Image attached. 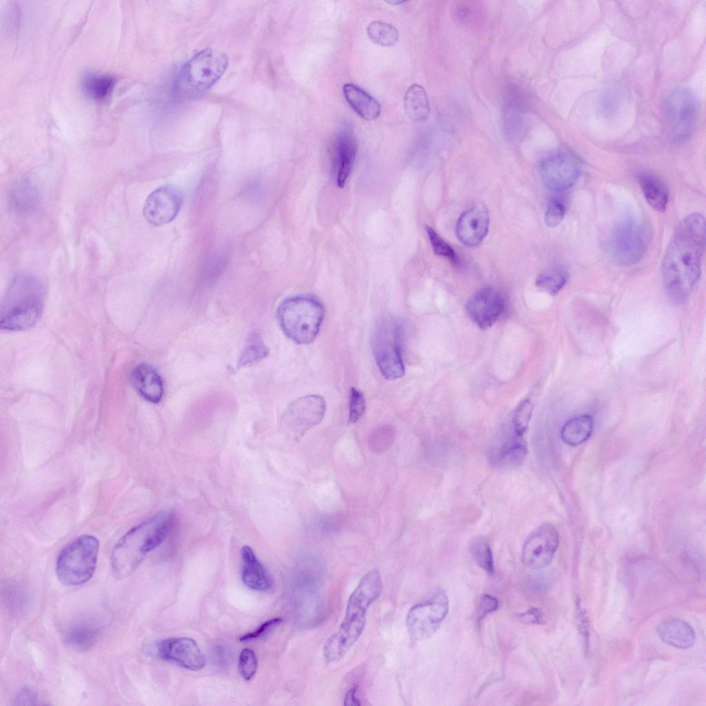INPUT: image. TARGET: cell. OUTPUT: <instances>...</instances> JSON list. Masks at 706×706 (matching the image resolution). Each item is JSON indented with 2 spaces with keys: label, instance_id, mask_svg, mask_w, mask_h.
I'll return each instance as SVG.
<instances>
[{
  "label": "cell",
  "instance_id": "obj_1",
  "mask_svg": "<svg viewBox=\"0 0 706 706\" xmlns=\"http://www.w3.org/2000/svg\"><path fill=\"white\" fill-rule=\"evenodd\" d=\"M705 245L704 216H687L676 229L663 261L665 286L674 302L684 303L698 282Z\"/></svg>",
  "mask_w": 706,
  "mask_h": 706
},
{
  "label": "cell",
  "instance_id": "obj_2",
  "mask_svg": "<svg viewBox=\"0 0 706 706\" xmlns=\"http://www.w3.org/2000/svg\"><path fill=\"white\" fill-rule=\"evenodd\" d=\"M381 590L382 581L377 569L370 571L361 578L348 599L345 617L338 631L324 645L326 662L339 661L357 641L365 626L367 610Z\"/></svg>",
  "mask_w": 706,
  "mask_h": 706
},
{
  "label": "cell",
  "instance_id": "obj_3",
  "mask_svg": "<svg viewBox=\"0 0 706 706\" xmlns=\"http://www.w3.org/2000/svg\"><path fill=\"white\" fill-rule=\"evenodd\" d=\"M170 523V516L161 513L122 536L112 553V569L115 578L123 579L131 575L145 555L163 541Z\"/></svg>",
  "mask_w": 706,
  "mask_h": 706
},
{
  "label": "cell",
  "instance_id": "obj_4",
  "mask_svg": "<svg viewBox=\"0 0 706 706\" xmlns=\"http://www.w3.org/2000/svg\"><path fill=\"white\" fill-rule=\"evenodd\" d=\"M44 288L34 276L16 274L9 283L1 305V329L20 331L32 327L44 305Z\"/></svg>",
  "mask_w": 706,
  "mask_h": 706
},
{
  "label": "cell",
  "instance_id": "obj_5",
  "mask_svg": "<svg viewBox=\"0 0 706 706\" xmlns=\"http://www.w3.org/2000/svg\"><path fill=\"white\" fill-rule=\"evenodd\" d=\"M228 62L225 53L210 48L194 54L182 65L174 81V99L186 101L199 97L223 76Z\"/></svg>",
  "mask_w": 706,
  "mask_h": 706
},
{
  "label": "cell",
  "instance_id": "obj_6",
  "mask_svg": "<svg viewBox=\"0 0 706 706\" xmlns=\"http://www.w3.org/2000/svg\"><path fill=\"white\" fill-rule=\"evenodd\" d=\"M325 315L321 301L312 295H297L285 299L276 316L281 329L298 344H307L317 336Z\"/></svg>",
  "mask_w": 706,
  "mask_h": 706
},
{
  "label": "cell",
  "instance_id": "obj_7",
  "mask_svg": "<svg viewBox=\"0 0 706 706\" xmlns=\"http://www.w3.org/2000/svg\"><path fill=\"white\" fill-rule=\"evenodd\" d=\"M403 336V326L398 317L385 316L376 322L372 346L376 365L385 379L396 380L405 374L401 353Z\"/></svg>",
  "mask_w": 706,
  "mask_h": 706
},
{
  "label": "cell",
  "instance_id": "obj_8",
  "mask_svg": "<svg viewBox=\"0 0 706 706\" xmlns=\"http://www.w3.org/2000/svg\"><path fill=\"white\" fill-rule=\"evenodd\" d=\"M99 543L90 535H83L68 544L56 561L59 581L67 586H77L88 581L97 563Z\"/></svg>",
  "mask_w": 706,
  "mask_h": 706
},
{
  "label": "cell",
  "instance_id": "obj_9",
  "mask_svg": "<svg viewBox=\"0 0 706 706\" xmlns=\"http://www.w3.org/2000/svg\"><path fill=\"white\" fill-rule=\"evenodd\" d=\"M650 242V232L642 221L627 219L612 230L608 243L612 260L619 265L629 266L639 261Z\"/></svg>",
  "mask_w": 706,
  "mask_h": 706
},
{
  "label": "cell",
  "instance_id": "obj_10",
  "mask_svg": "<svg viewBox=\"0 0 706 706\" xmlns=\"http://www.w3.org/2000/svg\"><path fill=\"white\" fill-rule=\"evenodd\" d=\"M663 110L669 132L674 139L683 140L694 131L699 119V103L688 88H678L667 95Z\"/></svg>",
  "mask_w": 706,
  "mask_h": 706
},
{
  "label": "cell",
  "instance_id": "obj_11",
  "mask_svg": "<svg viewBox=\"0 0 706 706\" xmlns=\"http://www.w3.org/2000/svg\"><path fill=\"white\" fill-rule=\"evenodd\" d=\"M581 171V163L572 152L560 150L545 157L539 164L542 183L550 191L560 192L572 187Z\"/></svg>",
  "mask_w": 706,
  "mask_h": 706
},
{
  "label": "cell",
  "instance_id": "obj_12",
  "mask_svg": "<svg viewBox=\"0 0 706 706\" xmlns=\"http://www.w3.org/2000/svg\"><path fill=\"white\" fill-rule=\"evenodd\" d=\"M448 612V600L441 590L432 599L414 606L408 612L406 624L412 642L424 640L438 629Z\"/></svg>",
  "mask_w": 706,
  "mask_h": 706
},
{
  "label": "cell",
  "instance_id": "obj_13",
  "mask_svg": "<svg viewBox=\"0 0 706 706\" xmlns=\"http://www.w3.org/2000/svg\"><path fill=\"white\" fill-rule=\"evenodd\" d=\"M325 410V401L321 395L304 396L288 405L283 415L282 424L294 438L299 439L321 422Z\"/></svg>",
  "mask_w": 706,
  "mask_h": 706
},
{
  "label": "cell",
  "instance_id": "obj_14",
  "mask_svg": "<svg viewBox=\"0 0 706 706\" xmlns=\"http://www.w3.org/2000/svg\"><path fill=\"white\" fill-rule=\"evenodd\" d=\"M558 534L553 525L543 523L533 531L525 542L521 558L531 569L545 567L553 559L558 546Z\"/></svg>",
  "mask_w": 706,
  "mask_h": 706
},
{
  "label": "cell",
  "instance_id": "obj_15",
  "mask_svg": "<svg viewBox=\"0 0 706 706\" xmlns=\"http://www.w3.org/2000/svg\"><path fill=\"white\" fill-rule=\"evenodd\" d=\"M505 301L502 293L492 286H485L467 300L465 310L470 319L481 330L492 327L503 314Z\"/></svg>",
  "mask_w": 706,
  "mask_h": 706
},
{
  "label": "cell",
  "instance_id": "obj_16",
  "mask_svg": "<svg viewBox=\"0 0 706 706\" xmlns=\"http://www.w3.org/2000/svg\"><path fill=\"white\" fill-rule=\"evenodd\" d=\"M183 195L171 185L161 186L152 192L146 199L143 214L154 226H161L172 221L183 204Z\"/></svg>",
  "mask_w": 706,
  "mask_h": 706
},
{
  "label": "cell",
  "instance_id": "obj_17",
  "mask_svg": "<svg viewBox=\"0 0 706 706\" xmlns=\"http://www.w3.org/2000/svg\"><path fill=\"white\" fill-rule=\"evenodd\" d=\"M155 650L159 658L189 670L199 671L205 665V656L196 641L190 638H172L160 641Z\"/></svg>",
  "mask_w": 706,
  "mask_h": 706
},
{
  "label": "cell",
  "instance_id": "obj_18",
  "mask_svg": "<svg viewBox=\"0 0 706 706\" xmlns=\"http://www.w3.org/2000/svg\"><path fill=\"white\" fill-rule=\"evenodd\" d=\"M490 224V215L485 205L481 202L473 204L460 216L456 226L459 241L469 247L479 245L486 236Z\"/></svg>",
  "mask_w": 706,
  "mask_h": 706
},
{
  "label": "cell",
  "instance_id": "obj_19",
  "mask_svg": "<svg viewBox=\"0 0 706 706\" xmlns=\"http://www.w3.org/2000/svg\"><path fill=\"white\" fill-rule=\"evenodd\" d=\"M357 151V141L352 130H341L334 141L333 154V166L339 188H343L352 170Z\"/></svg>",
  "mask_w": 706,
  "mask_h": 706
},
{
  "label": "cell",
  "instance_id": "obj_20",
  "mask_svg": "<svg viewBox=\"0 0 706 706\" xmlns=\"http://www.w3.org/2000/svg\"><path fill=\"white\" fill-rule=\"evenodd\" d=\"M131 381L139 395L147 401L158 403L163 395V381L157 371L151 365L139 364L132 371Z\"/></svg>",
  "mask_w": 706,
  "mask_h": 706
},
{
  "label": "cell",
  "instance_id": "obj_21",
  "mask_svg": "<svg viewBox=\"0 0 706 706\" xmlns=\"http://www.w3.org/2000/svg\"><path fill=\"white\" fill-rule=\"evenodd\" d=\"M241 555V577L244 584L256 591L269 589L272 585V577L258 560L252 549L248 545L243 546Z\"/></svg>",
  "mask_w": 706,
  "mask_h": 706
},
{
  "label": "cell",
  "instance_id": "obj_22",
  "mask_svg": "<svg viewBox=\"0 0 706 706\" xmlns=\"http://www.w3.org/2000/svg\"><path fill=\"white\" fill-rule=\"evenodd\" d=\"M657 632L665 643L679 649H688L696 641V633L693 627L686 621L678 618L663 621L658 625Z\"/></svg>",
  "mask_w": 706,
  "mask_h": 706
},
{
  "label": "cell",
  "instance_id": "obj_23",
  "mask_svg": "<svg viewBox=\"0 0 706 706\" xmlns=\"http://www.w3.org/2000/svg\"><path fill=\"white\" fill-rule=\"evenodd\" d=\"M99 625L92 621H81L72 623L64 633L65 644L75 651L89 649L98 638Z\"/></svg>",
  "mask_w": 706,
  "mask_h": 706
},
{
  "label": "cell",
  "instance_id": "obj_24",
  "mask_svg": "<svg viewBox=\"0 0 706 706\" xmlns=\"http://www.w3.org/2000/svg\"><path fill=\"white\" fill-rule=\"evenodd\" d=\"M343 91L347 102L361 118L372 121L379 117L380 103L362 88L354 84L346 83Z\"/></svg>",
  "mask_w": 706,
  "mask_h": 706
},
{
  "label": "cell",
  "instance_id": "obj_25",
  "mask_svg": "<svg viewBox=\"0 0 706 706\" xmlns=\"http://www.w3.org/2000/svg\"><path fill=\"white\" fill-rule=\"evenodd\" d=\"M638 181L647 203L654 210L664 212L669 199V190L666 183L658 176L651 174H641Z\"/></svg>",
  "mask_w": 706,
  "mask_h": 706
},
{
  "label": "cell",
  "instance_id": "obj_26",
  "mask_svg": "<svg viewBox=\"0 0 706 706\" xmlns=\"http://www.w3.org/2000/svg\"><path fill=\"white\" fill-rule=\"evenodd\" d=\"M404 108L412 121L423 122L429 118L430 104L423 86L413 84L407 88L404 96Z\"/></svg>",
  "mask_w": 706,
  "mask_h": 706
},
{
  "label": "cell",
  "instance_id": "obj_27",
  "mask_svg": "<svg viewBox=\"0 0 706 706\" xmlns=\"http://www.w3.org/2000/svg\"><path fill=\"white\" fill-rule=\"evenodd\" d=\"M527 454V447L523 436H514L505 441L494 455V463L497 465L512 468L518 466Z\"/></svg>",
  "mask_w": 706,
  "mask_h": 706
},
{
  "label": "cell",
  "instance_id": "obj_28",
  "mask_svg": "<svg viewBox=\"0 0 706 706\" xmlns=\"http://www.w3.org/2000/svg\"><path fill=\"white\" fill-rule=\"evenodd\" d=\"M81 84L87 97L100 101L105 99L112 93L115 79L110 75L89 71L83 74Z\"/></svg>",
  "mask_w": 706,
  "mask_h": 706
},
{
  "label": "cell",
  "instance_id": "obj_29",
  "mask_svg": "<svg viewBox=\"0 0 706 706\" xmlns=\"http://www.w3.org/2000/svg\"><path fill=\"white\" fill-rule=\"evenodd\" d=\"M591 416L583 414L567 421L561 432L562 440L571 446L578 445L589 438L593 430Z\"/></svg>",
  "mask_w": 706,
  "mask_h": 706
},
{
  "label": "cell",
  "instance_id": "obj_30",
  "mask_svg": "<svg viewBox=\"0 0 706 706\" xmlns=\"http://www.w3.org/2000/svg\"><path fill=\"white\" fill-rule=\"evenodd\" d=\"M504 127L510 134L519 132L523 128L521 97L515 87H510L504 103Z\"/></svg>",
  "mask_w": 706,
  "mask_h": 706
},
{
  "label": "cell",
  "instance_id": "obj_31",
  "mask_svg": "<svg viewBox=\"0 0 706 706\" xmlns=\"http://www.w3.org/2000/svg\"><path fill=\"white\" fill-rule=\"evenodd\" d=\"M268 347L263 342L261 335L256 332H251L238 359L239 367L249 366L258 363L269 354Z\"/></svg>",
  "mask_w": 706,
  "mask_h": 706
},
{
  "label": "cell",
  "instance_id": "obj_32",
  "mask_svg": "<svg viewBox=\"0 0 706 706\" xmlns=\"http://www.w3.org/2000/svg\"><path fill=\"white\" fill-rule=\"evenodd\" d=\"M367 33L374 43L383 47L394 46L399 37V31L394 26L381 21H372L367 28Z\"/></svg>",
  "mask_w": 706,
  "mask_h": 706
},
{
  "label": "cell",
  "instance_id": "obj_33",
  "mask_svg": "<svg viewBox=\"0 0 706 706\" xmlns=\"http://www.w3.org/2000/svg\"><path fill=\"white\" fill-rule=\"evenodd\" d=\"M469 549L478 565L490 574H492L494 573V561L487 541L483 536H476L471 540Z\"/></svg>",
  "mask_w": 706,
  "mask_h": 706
},
{
  "label": "cell",
  "instance_id": "obj_34",
  "mask_svg": "<svg viewBox=\"0 0 706 706\" xmlns=\"http://www.w3.org/2000/svg\"><path fill=\"white\" fill-rule=\"evenodd\" d=\"M567 273L561 269H552L540 274L536 279V285L543 291L556 294L566 284Z\"/></svg>",
  "mask_w": 706,
  "mask_h": 706
},
{
  "label": "cell",
  "instance_id": "obj_35",
  "mask_svg": "<svg viewBox=\"0 0 706 706\" xmlns=\"http://www.w3.org/2000/svg\"><path fill=\"white\" fill-rule=\"evenodd\" d=\"M394 430L390 425H383L376 429L368 438L369 448L374 453L380 454L387 450L394 440Z\"/></svg>",
  "mask_w": 706,
  "mask_h": 706
},
{
  "label": "cell",
  "instance_id": "obj_36",
  "mask_svg": "<svg viewBox=\"0 0 706 706\" xmlns=\"http://www.w3.org/2000/svg\"><path fill=\"white\" fill-rule=\"evenodd\" d=\"M533 405L530 399H525L519 403L514 412L512 423L514 432L523 436L526 432L532 414Z\"/></svg>",
  "mask_w": 706,
  "mask_h": 706
},
{
  "label": "cell",
  "instance_id": "obj_37",
  "mask_svg": "<svg viewBox=\"0 0 706 706\" xmlns=\"http://www.w3.org/2000/svg\"><path fill=\"white\" fill-rule=\"evenodd\" d=\"M426 232L434 252L447 258L454 265H458L459 259L453 248L432 228L426 226Z\"/></svg>",
  "mask_w": 706,
  "mask_h": 706
},
{
  "label": "cell",
  "instance_id": "obj_38",
  "mask_svg": "<svg viewBox=\"0 0 706 706\" xmlns=\"http://www.w3.org/2000/svg\"><path fill=\"white\" fill-rule=\"evenodd\" d=\"M366 408L365 399L362 392L352 387L350 390L349 423H356L363 415Z\"/></svg>",
  "mask_w": 706,
  "mask_h": 706
},
{
  "label": "cell",
  "instance_id": "obj_39",
  "mask_svg": "<svg viewBox=\"0 0 706 706\" xmlns=\"http://www.w3.org/2000/svg\"><path fill=\"white\" fill-rule=\"evenodd\" d=\"M258 667L257 658L254 652L245 648L242 650L239 656V669L242 677L249 680L255 675Z\"/></svg>",
  "mask_w": 706,
  "mask_h": 706
},
{
  "label": "cell",
  "instance_id": "obj_40",
  "mask_svg": "<svg viewBox=\"0 0 706 706\" xmlns=\"http://www.w3.org/2000/svg\"><path fill=\"white\" fill-rule=\"evenodd\" d=\"M13 196L15 202L21 208L28 210L31 205L34 204L36 196L34 190L29 183H20L14 190Z\"/></svg>",
  "mask_w": 706,
  "mask_h": 706
},
{
  "label": "cell",
  "instance_id": "obj_41",
  "mask_svg": "<svg viewBox=\"0 0 706 706\" xmlns=\"http://www.w3.org/2000/svg\"><path fill=\"white\" fill-rule=\"evenodd\" d=\"M565 214V208L563 203L558 200L551 201L545 214V224L550 228L559 225Z\"/></svg>",
  "mask_w": 706,
  "mask_h": 706
},
{
  "label": "cell",
  "instance_id": "obj_42",
  "mask_svg": "<svg viewBox=\"0 0 706 706\" xmlns=\"http://www.w3.org/2000/svg\"><path fill=\"white\" fill-rule=\"evenodd\" d=\"M281 622H282V619L280 618H274L270 619V620L264 622L263 624H261L257 629H256L253 632L243 635L239 638V640L241 641L245 642V641H252V640L256 639V638H259L261 637L262 636L265 635L266 633H268L273 628H274L278 625H279Z\"/></svg>",
  "mask_w": 706,
  "mask_h": 706
},
{
  "label": "cell",
  "instance_id": "obj_43",
  "mask_svg": "<svg viewBox=\"0 0 706 706\" xmlns=\"http://www.w3.org/2000/svg\"><path fill=\"white\" fill-rule=\"evenodd\" d=\"M576 620L578 629L585 641V645L587 646L589 636L588 616L585 609L581 607L578 601H576Z\"/></svg>",
  "mask_w": 706,
  "mask_h": 706
},
{
  "label": "cell",
  "instance_id": "obj_44",
  "mask_svg": "<svg viewBox=\"0 0 706 706\" xmlns=\"http://www.w3.org/2000/svg\"><path fill=\"white\" fill-rule=\"evenodd\" d=\"M498 603L496 598L490 595H483L480 601L477 610V620L480 621L487 614L495 611L498 608Z\"/></svg>",
  "mask_w": 706,
  "mask_h": 706
},
{
  "label": "cell",
  "instance_id": "obj_45",
  "mask_svg": "<svg viewBox=\"0 0 706 706\" xmlns=\"http://www.w3.org/2000/svg\"><path fill=\"white\" fill-rule=\"evenodd\" d=\"M38 697L36 692L28 687L20 689L15 696L14 705H32L37 704Z\"/></svg>",
  "mask_w": 706,
  "mask_h": 706
},
{
  "label": "cell",
  "instance_id": "obj_46",
  "mask_svg": "<svg viewBox=\"0 0 706 706\" xmlns=\"http://www.w3.org/2000/svg\"><path fill=\"white\" fill-rule=\"evenodd\" d=\"M519 619L527 624H541L543 623V614L538 608H532L519 615Z\"/></svg>",
  "mask_w": 706,
  "mask_h": 706
},
{
  "label": "cell",
  "instance_id": "obj_47",
  "mask_svg": "<svg viewBox=\"0 0 706 706\" xmlns=\"http://www.w3.org/2000/svg\"><path fill=\"white\" fill-rule=\"evenodd\" d=\"M469 15L470 9L464 6H457L453 12V17L458 22L466 21L469 18Z\"/></svg>",
  "mask_w": 706,
  "mask_h": 706
},
{
  "label": "cell",
  "instance_id": "obj_48",
  "mask_svg": "<svg viewBox=\"0 0 706 706\" xmlns=\"http://www.w3.org/2000/svg\"><path fill=\"white\" fill-rule=\"evenodd\" d=\"M356 686H354L349 689L345 697L344 705L358 706L361 705L359 700L357 698L356 696Z\"/></svg>",
  "mask_w": 706,
  "mask_h": 706
},
{
  "label": "cell",
  "instance_id": "obj_49",
  "mask_svg": "<svg viewBox=\"0 0 706 706\" xmlns=\"http://www.w3.org/2000/svg\"><path fill=\"white\" fill-rule=\"evenodd\" d=\"M225 651L226 650L224 649V647H217L216 649L215 650V657L216 658V660L223 665L227 663L228 658Z\"/></svg>",
  "mask_w": 706,
  "mask_h": 706
},
{
  "label": "cell",
  "instance_id": "obj_50",
  "mask_svg": "<svg viewBox=\"0 0 706 706\" xmlns=\"http://www.w3.org/2000/svg\"><path fill=\"white\" fill-rule=\"evenodd\" d=\"M387 2L390 3V4H392V5H400L401 3H403L405 1H400V0H394V1H387Z\"/></svg>",
  "mask_w": 706,
  "mask_h": 706
}]
</instances>
